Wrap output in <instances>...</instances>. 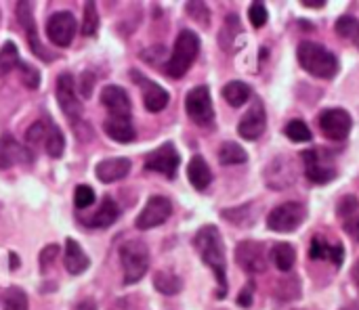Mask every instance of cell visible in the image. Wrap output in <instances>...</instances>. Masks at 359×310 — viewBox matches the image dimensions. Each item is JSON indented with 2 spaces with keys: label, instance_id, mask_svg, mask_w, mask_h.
<instances>
[{
  "label": "cell",
  "instance_id": "cell-1",
  "mask_svg": "<svg viewBox=\"0 0 359 310\" xmlns=\"http://www.w3.org/2000/svg\"><path fill=\"white\" fill-rule=\"evenodd\" d=\"M196 250L200 254V258L212 269L217 281H219V298L225 296V290H227V260H225V244H223V237L219 233L217 227L208 225V227H202L198 233H196Z\"/></svg>",
  "mask_w": 359,
  "mask_h": 310
},
{
  "label": "cell",
  "instance_id": "cell-2",
  "mask_svg": "<svg viewBox=\"0 0 359 310\" xmlns=\"http://www.w3.org/2000/svg\"><path fill=\"white\" fill-rule=\"evenodd\" d=\"M299 63L303 65L305 71H309L316 78L322 80H332L339 73V59L332 50H328L326 46L318 44V42H301L299 44Z\"/></svg>",
  "mask_w": 359,
  "mask_h": 310
},
{
  "label": "cell",
  "instance_id": "cell-3",
  "mask_svg": "<svg viewBox=\"0 0 359 310\" xmlns=\"http://www.w3.org/2000/svg\"><path fill=\"white\" fill-rule=\"evenodd\" d=\"M198 52H200V38H198V34H194L191 29H183L177 36L172 55H170V59L166 63V76L183 78L189 71V67L194 65Z\"/></svg>",
  "mask_w": 359,
  "mask_h": 310
},
{
  "label": "cell",
  "instance_id": "cell-4",
  "mask_svg": "<svg viewBox=\"0 0 359 310\" xmlns=\"http://www.w3.org/2000/svg\"><path fill=\"white\" fill-rule=\"evenodd\" d=\"M120 262L124 269V283H137L145 277L147 269H149V250L143 241L133 239L122 244L120 248Z\"/></svg>",
  "mask_w": 359,
  "mask_h": 310
},
{
  "label": "cell",
  "instance_id": "cell-5",
  "mask_svg": "<svg viewBox=\"0 0 359 310\" xmlns=\"http://www.w3.org/2000/svg\"><path fill=\"white\" fill-rule=\"evenodd\" d=\"M305 164V174L316 185H326L337 178V164L330 151L322 147H313L301 153Z\"/></svg>",
  "mask_w": 359,
  "mask_h": 310
},
{
  "label": "cell",
  "instance_id": "cell-6",
  "mask_svg": "<svg viewBox=\"0 0 359 310\" xmlns=\"http://www.w3.org/2000/svg\"><path fill=\"white\" fill-rule=\"evenodd\" d=\"M307 218V208L299 202H286L273 208L267 216V227L276 233H292Z\"/></svg>",
  "mask_w": 359,
  "mask_h": 310
},
{
  "label": "cell",
  "instance_id": "cell-7",
  "mask_svg": "<svg viewBox=\"0 0 359 310\" xmlns=\"http://www.w3.org/2000/svg\"><path fill=\"white\" fill-rule=\"evenodd\" d=\"M185 109H187V115L198 126H210L215 120V109H212V99H210L208 86L191 88L185 97Z\"/></svg>",
  "mask_w": 359,
  "mask_h": 310
},
{
  "label": "cell",
  "instance_id": "cell-8",
  "mask_svg": "<svg viewBox=\"0 0 359 310\" xmlns=\"http://www.w3.org/2000/svg\"><path fill=\"white\" fill-rule=\"evenodd\" d=\"M320 122V130L326 139L330 141H343L347 139V134L351 132V126H353V120H351V113L345 111V109H324L318 118Z\"/></svg>",
  "mask_w": 359,
  "mask_h": 310
},
{
  "label": "cell",
  "instance_id": "cell-9",
  "mask_svg": "<svg viewBox=\"0 0 359 310\" xmlns=\"http://www.w3.org/2000/svg\"><path fill=\"white\" fill-rule=\"evenodd\" d=\"M172 214V204L170 199L162 197V195H154L149 197V202L145 204V208L141 210L139 218H137V229L139 231H149L154 227H160L164 225Z\"/></svg>",
  "mask_w": 359,
  "mask_h": 310
},
{
  "label": "cell",
  "instance_id": "cell-10",
  "mask_svg": "<svg viewBox=\"0 0 359 310\" xmlns=\"http://www.w3.org/2000/svg\"><path fill=\"white\" fill-rule=\"evenodd\" d=\"M46 36L59 48L69 46L76 36V17L69 10H59V13L50 15V19L46 23Z\"/></svg>",
  "mask_w": 359,
  "mask_h": 310
},
{
  "label": "cell",
  "instance_id": "cell-11",
  "mask_svg": "<svg viewBox=\"0 0 359 310\" xmlns=\"http://www.w3.org/2000/svg\"><path fill=\"white\" fill-rule=\"evenodd\" d=\"M181 164V157L175 149L172 143H164L158 149H154L147 157H145V170L149 172H160L168 178H175L177 168Z\"/></svg>",
  "mask_w": 359,
  "mask_h": 310
},
{
  "label": "cell",
  "instance_id": "cell-12",
  "mask_svg": "<svg viewBox=\"0 0 359 310\" xmlns=\"http://www.w3.org/2000/svg\"><path fill=\"white\" fill-rule=\"evenodd\" d=\"M57 101L61 105V111L74 120L80 122L82 118V105L80 99L76 97V86H74V76L72 73H61L57 80Z\"/></svg>",
  "mask_w": 359,
  "mask_h": 310
},
{
  "label": "cell",
  "instance_id": "cell-13",
  "mask_svg": "<svg viewBox=\"0 0 359 310\" xmlns=\"http://www.w3.org/2000/svg\"><path fill=\"white\" fill-rule=\"evenodd\" d=\"M236 260L246 273H265L267 271L265 248L259 241H242V244H238Z\"/></svg>",
  "mask_w": 359,
  "mask_h": 310
},
{
  "label": "cell",
  "instance_id": "cell-14",
  "mask_svg": "<svg viewBox=\"0 0 359 310\" xmlns=\"http://www.w3.org/2000/svg\"><path fill=\"white\" fill-rule=\"evenodd\" d=\"M267 128V111L261 103H255L238 124V132L246 141H257Z\"/></svg>",
  "mask_w": 359,
  "mask_h": 310
},
{
  "label": "cell",
  "instance_id": "cell-15",
  "mask_svg": "<svg viewBox=\"0 0 359 310\" xmlns=\"http://www.w3.org/2000/svg\"><path fill=\"white\" fill-rule=\"evenodd\" d=\"M101 105L109 111V118H130V111H133L126 90L114 84L101 90Z\"/></svg>",
  "mask_w": 359,
  "mask_h": 310
},
{
  "label": "cell",
  "instance_id": "cell-16",
  "mask_svg": "<svg viewBox=\"0 0 359 310\" xmlns=\"http://www.w3.org/2000/svg\"><path fill=\"white\" fill-rule=\"evenodd\" d=\"M15 13H17V19H19V23H21V27L25 29V36H27V42H29L32 50H34L42 61H48L50 57H48V52L44 50V46L40 44L38 34H36V23H34L32 4H29V2H19L17 8H15Z\"/></svg>",
  "mask_w": 359,
  "mask_h": 310
},
{
  "label": "cell",
  "instance_id": "cell-17",
  "mask_svg": "<svg viewBox=\"0 0 359 310\" xmlns=\"http://www.w3.org/2000/svg\"><path fill=\"white\" fill-rule=\"evenodd\" d=\"M309 258L313 260H330L337 267H341L343 258H345V248L341 244H330L326 241L322 235H316L311 239V248H309Z\"/></svg>",
  "mask_w": 359,
  "mask_h": 310
},
{
  "label": "cell",
  "instance_id": "cell-18",
  "mask_svg": "<svg viewBox=\"0 0 359 310\" xmlns=\"http://www.w3.org/2000/svg\"><path fill=\"white\" fill-rule=\"evenodd\" d=\"M97 178L101 183H116L122 181L128 172H130V160L126 157H111V160H103L97 164L95 168Z\"/></svg>",
  "mask_w": 359,
  "mask_h": 310
},
{
  "label": "cell",
  "instance_id": "cell-19",
  "mask_svg": "<svg viewBox=\"0 0 359 310\" xmlns=\"http://www.w3.org/2000/svg\"><path fill=\"white\" fill-rule=\"evenodd\" d=\"M103 130L118 143H133L137 139V130L130 118H107L103 122Z\"/></svg>",
  "mask_w": 359,
  "mask_h": 310
},
{
  "label": "cell",
  "instance_id": "cell-20",
  "mask_svg": "<svg viewBox=\"0 0 359 310\" xmlns=\"http://www.w3.org/2000/svg\"><path fill=\"white\" fill-rule=\"evenodd\" d=\"M63 265H65L69 275H80V273H84L88 269V256L84 254V250L80 248V244L76 239H67L65 241Z\"/></svg>",
  "mask_w": 359,
  "mask_h": 310
},
{
  "label": "cell",
  "instance_id": "cell-21",
  "mask_svg": "<svg viewBox=\"0 0 359 310\" xmlns=\"http://www.w3.org/2000/svg\"><path fill=\"white\" fill-rule=\"evenodd\" d=\"M187 178L194 185V189H198V191H204L210 185L212 172H210V168H208V164H206V160L202 155L191 157V162L187 166Z\"/></svg>",
  "mask_w": 359,
  "mask_h": 310
},
{
  "label": "cell",
  "instance_id": "cell-22",
  "mask_svg": "<svg viewBox=\"0 0 359 310\" xmlns=\"http://www.w3.org/2000/svg\"><path fill=\"white\" fill-rule=\"evenodd\" d=\"M27 151L8 134L0 136V168H11L19 162H23Z\"/></svg>",
  "mask_w": 359,
  "mask_h": 310
},
{
  "label": "cell",
  "instance_id": "cell-23",
  "mask_svg": "<svg viewBox=\"0 0 359 310\" xmlns=\"http://www.w3.org/2000/svg\"><path fill=\"white\" fill-rule=\"evenodd\" d=\"M118 216H120V210H118L116 202L111 197H103L101 208L88 218V227H93V229H107V227H111L118 220Z\"/></svg>",
  "mask_w": 359,
  "mask_h": 310
},
{
  "label": "cell",
  "instance_id": "cell-24",
  "mask_svg": "<svg viewBox=\"0 0 359 310\" xmlns=\"http://www.w3.org/2000/svg\"><path fill=\"white\" fill-rule=\"evenodd\" d=\"M170 97L168 92L160 86V84H147L145 90H143V103H145V109L151 111V113H158L162 111L166 105H168Z\"/></svg>",
  "mask_w": 359,
  "mask_h": 310
},
{
  "label": "cell",
  "instance_id": "cell-25",
  "mask_svg": "<svg viewBox=\"0 0 359 310\" xmlns=\"http://www.w3.org/2000/svg\"><path fill=\"white\" fill-rule=\"evenodd\" d=\"M252 90L248 84L240 82V80H233V82H227L223 86V99L231 105V107H242L248 99H250Z\"/></svg>",
  "mask_w": 359,
  "mask_h": 310
},
{
  "label": "cell",
  "instance_id": "cell-26",
  "mask_svg": "<svg viewBox=\"0 0 359 310\" xmlns=\"http://www.w3.org/2000/svg\"><path fill=\"white\" fill-rule=\"evenodd\" d=\"M271 260L273 265L278 267V271L282 273H288L292 267H294V260H297V252L290 244H276L271 248Z\"/></svg>",
  "mask_w": 359,
  "mask_h": 310
},
{
  "label": "cell",
  "instance_id": "cell-27",
  "mask_svg": "<svg viewBox=\"0 0 359 310\" xmlns=\"http://www.w3.org/2000/svg\"><path fill=\"white\" fill-rule=\"evenodd\" d=\"M248 160V153L244 151V147H240L233 141H227L219 147V162L223 166H236V164H244Z\"/></svg>",
  "mask_w": 359,
  "mask_h": 310
},
{
  "label": "cell",
  "instance_id": "cell-28",
  "mask_svg": "<svg viewBox=\"0 0 359 310\" xmlns=\"http://www.w3.org/2000/svg\"><path fill=\"white\" fill-rule=\"evenodd\" d=\"M154 286H156V290H158L160 294H164V296H175V294H179V292L183 290V281H181L177 275L166 273V271H158V273L154 275Z\"/></svg>",
  "mask_w": 359,
  "mask_h": 310
},
{
  "label": "cell",
  "instance_id": "cell-29",
  "mask_svg": "<svg viewBox=\"0 0 359 310\" xmlns=\"http://www.w3.org/2000/svg\"><path fill=\"white\" fill-rule=\"evenodd\" d=\"M44 147H46V153H48L50 157H55V160L63 155V149H65V139H63V132L59 130V126H57V124H53V122H48Z\"/></svg>",
  "mask_w": 359,
  "mask_h": 310
},
{
  "label": "cell",
  "instance_id": "cell-30",
  "mask_svg": "<svg viewBox=\"0 0 359 310\" xmlns=\"http://www.w3.org/2000/svg\"><path fill=\"white\" fill-rule=\"evenodd\" d=\"M221 216L227 218V220H231V223L238 225V227H244V225L250 227L252 220H255V204L238 206V208H233V210H223Z\"/></svg>",
  "mask_w": 359,
  "mask_h": 310
},
{
  "label": "cell",
  "instance_id": "cell-31",
  "mask_svg": "<svg viewBox=\"0 0 359 310\" xmlns=\"http://www.w3.org/2000/svg\"><path fill=\"white\" fill-rule=\"evenodd\" d=\"M284 134H286L292 143H307V141L313 139L311 128H309L303 120H299V118H297V120H290V122L286 124Z\"/></svg>",
  "mask_w": 359,
  "mask_h": 310
},
{
  "label": "cell",
  "instance_id": "cell-32",
  "mask_svg": "<svg viewBox=\"0 0 359 310\" xmlns=\"http://www.w3.org/2000/svg\"><path fill=\"white\" fill-rule=\"evenodd\" d=\"M19 65V50L13 42H4L0 48V76H6Z\"/></svg>",
  "mask_w": 359,
  "mask_h": 310
},
{
  "label": "cell",
  "instance_id": "cell-33",
  "mask_svg": "<svg viewBox=\"0 0 359 310\" xmlns=\"http://www.w3.org/2000/svg\"><path fill=\"white\" fill-rule=\"evenodd\" d=\"M2 310H27V296L21 288H8L4 292Z\"/></svg>",
  "mask_w": 359,
  "mask_h": 310
},
{
  "label": "cell",
  "instance_id": "cell-34",
  "mask_svg": "<svg viewBox=\"0 0 359 310\" xmlns=\"http://www.w3.org/2000/svg\"><path fill=\"white\" fill-rule=\"evenodd\" d=\"M99 27V13H97V4L95 2H86L84 4V13H82V34L84 36H93Z\"/></svg>",
  "mask_w": 359,
  "mask_h": 310
},
{
  "label": "cell",
  "instance_id": "cell-35",
  "mask_svg": "<svg viewBox=\"0 0 359 310\" xmlns=\"http://www.w3.org/2000/svg\"><path fill=\"white\" fill-rule=\"evenodd\" d=\"M19 78H21L23 86L29 90H36L40 86V71L36 67H32L29 63H19Z\"/></svg>",
  "mask_w": 359,
  "mask_h": 310
},
{
  "label": "cell",
  "instance_id": "cell-36",
  "mask_svg": "<svg viewBox=\"0 0 359 310\" xmlns=\"http://www.w3.org/2000/svg\"><path fill=\"white\" fill-rule=\"evenodd\" d=\"M46 128H48V124H44V122H34V124L27 128V132H25L27 145L36 147V145L44 143V141H46Z\"/></svg>",
  "mask_w": 359,
  "mask_h": 310
},
{
  "label": "cell",
  "instance_id": "cell-37",
  "mask_svg": "<svg viewBox=\"0 0 359 310\" xmlns=\"http://www.w3.org/2000/svg\"><path fill=\"white\" fill-rule=\"evenodd\" d=\"M337 34L341 36V38H351V36H355L359 29V23L355 17H351V15H345V17H341L339 21H337Z\"/></svg>",
  "mask_w": 359,
  "mask_h": 310
},
{
  "label": "cell",
  "instance_id": "cell-38",
  "mask_svg": "<svg viewBox=\"0 0 359 310\" xmlns=\"http://www.w3.org/2000/svg\"><path fill=\"white\" fill-rule=\"evenodd\" d=\"M74 204H76V208H80V210L93 206V204H95V191H93L88 185H78V187H76V195H74Z\"/></svg>",
  "mask_w": 359,
  "mask_h": 310
},
{
  "label": "cell",
  "instance_id": "cell-39",
  "mask_svg": "<svg viewBox=\"0 0 359 310\" xmlns=\"http://www.w3.org/2000/svg\"><path fill=\"white\" fill-rule=\"evenodd\" d=\"M248 19H250V23L255 27H263L267 23V19H269V13H267L265 4L263 2H252L250 8H248Z\"/></svg>",
  "mask_w": 359,
  "mask_h": 310
},
{
  "label": "cell",
  "instance_id": "cell-40",
  "mask_svg": "<svg viewBox=\"0 0 359 310\" xmlns=\"http://www.w3.org/2000/svg\"><path fill=\"white\" fill-rule=\"evenodd\" d=\"M236 34L242 36V27H240L238 17H236V15H229V17L225 19V27H223V31H221V40H223L225 36H229L227 42H223V48H229V46H231V42H233L231 36H236Z\"/></svg>",
  "mask_w": 359,
  "mask_h": 310
},
{
  "label": "cell",
  "instance_id": "cell-41",
  "mask_svg": "<svg viewBox=\"0 0 359 310\" xmlns=\"http://www.w3.org/2000/svg\"><path fill=\"white\" fill-rule=\"evenodd\" d=\"M358 210H359L358 197H353V195H347V197H343V199L339 202L337 214H339L343 220H347V218L355 216V214H358Z\"/></svg>",
  "mask_w": 359,
  "mask_h": 310
},
{
  "label": "cell",
  "instance_id": "cell-42",
  "mask_svg": "<svg viewBox=\"0 0 359 310\" xmlns=\"http://www.w3.org/2000/svg\"><path fill=\"white\" fill-rule=\"evenodd\" d=\"M57 254H59V248H57L55 244H53V246H46V248L42 250V254H40V269H42V271H46V269H48V265H53V262H55Z\"/></svg>",
  "mask_w": 359,
  "mask_h": 310
},
{
  "label": "cell",
  "instance_id": "cell-43",
  "mask_svg": "<svg viewBox=\"0 0 359 310\" xmlns=\"http://www.w3.org/2000/svg\"><path fill=\"white\" fill-rule=\"evenodd\" d=\"M93 84H95L93 73H90V71H84V73L80 76V94H82L84 99H88V97H90V92H93Z\"/></svg>",
  "mask_w": 359,
  "mask_h": 310
},
{
  "label": "cell",
  "instance_id": "cell-44",
  "mask_svg": "<svg viewBox=\"0 0 359 310\" xmlns=\"http://www.w3.org/2000/svg\"><path fill=\"white\" fill-rule=\"evenodd\" d=\"M343 229H345V233H347L349 237H353L355 241H359V214L347 218V220L343 223Z\"/></svg>",
  "mask_w": 359,
  "mask_h": 310
},
{
  "label": "cell",
  "instance_id": "cell-45",
  "mask_svg": "<svg viewBox=\"0 0 359 310\" xmlns=\"http://www.w3.org/2000/svg\"><path fill=\"white\" fill-rule=\"evenodd\" d=\"M252 288H255V286H252V283H248V286L240 292V296H238V304H240L242 309H248V307L252 304V292H255Z\"/></svg>",
  "mask_w": 359,
  "mask_h": 310
},
{
  "label": "cell",
  "instance_id": "cell-46",
  "mask_svg": "<svg viewBox=\"0 0 359 310\" xmlns=\"http://www.w3.org/2000/svg\"><path fill=\"white\" fill-rule=\"evenodd\" d=\"M72 310H97V304L93 300H82V302H78Z\"/></svg>",
  "mask_w": 359,
  "mask_h": 310
},
{
  "label": "cell",
  "instance_id": "cell-47",
  "mask_svg": "<svg viewBox=\"0 0 359 310\" xmlns=\"http://www.w3.org/2000/svg\"><path fill=\"white\" fill-rule=\"evenodd\" d=\"M303 4L309 6V8H322L326 2H324V0H303Z\"/></svg>",
  "mask_w": 359,
  "mask_h": 310
},
{
  "label": "cell",
  "instance_id": "cell-48",
  "mask_svg": "<svg viewBox=\"0 0 359 310\" xmlns=\"http://www.w3.org/2000/svg\"><path fill=\"white\" fill-rule=\"evenodd\" d=\"M351 277L355 281V286H359V260L353 265V271H351Z\"/></svg>",
  "mask_w": 359,
  "mask_h": 310
},
{
  "label": "cell",
  "instance_id": "cell-49",
  "mask_svg": "<svg viewBox=\"0 0 359 310\" xmlns=\"http://www.w3.org/2000/svg\"><path fill=\"white\" fill-rule=\"evenodd\" d=\"M19 267V258H17V254H11V269H17Z\"/></svg>",
  "mask_w": 359,
  "mask_h": 310
},
{
  "label": "cell",
  "instance_id": "cell-50",
  "mask_svg": "<svg viewBox=\"0 0 359 310\" xmlns=\"http://www.w3.org/2000/svg\"><path fill=\"white\" fill-rule=\"evenodd\" d=\"M355 44H358V48H359V29H358V34H355Z\"/></svg>",
  "mask_w": 359,
  "mask_h": 310
},
{
  "label": "cell",
  "instance_id": "cell-51",
  "mask_svg": "<svg viewBox=\"0 0 359 310\" xmlns=\"http://www.w3.org/2000/svg\"><path fill=\"white\" fill-rule=\"evenodd\" d=\"M343 310H355V309H343Z\"/></svg>",
  "mask_w": 359,
  "mask_h": 310
},
{
  "label": "cell",
  "instance_id": "cell-52",
  "mask_svg": "<svg viewBox=\"0 0 359 310\" xmlns=\"http://www.w3.org/2000/svg\"><path fill=\"white\" fill-rule=\"evenodd\" d=\"M0 212H2V206H0Z\"/></svg>",
  "mask_w": 359,
  "mask_h": 310
}]
</instances>
